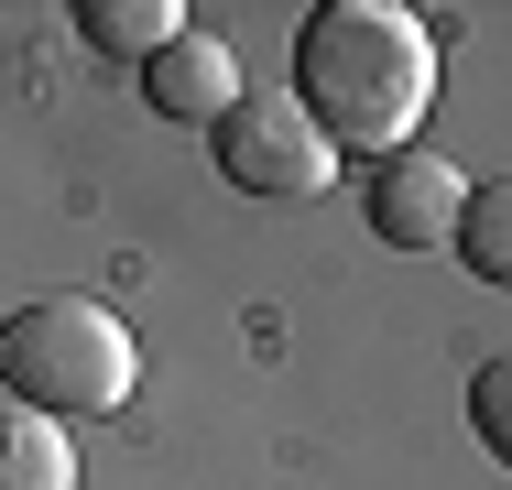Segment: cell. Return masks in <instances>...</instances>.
Segmentation results:
<instances>
[{
  "label": "cell",
  "instance_id": "6da1fadb",
  "mask_svg": "<svg viewBox=\"0 0 512 490\" xmlns=\"http://www.w3.org/2000/svg\"><path fill=\"white\" fill-rule=\"evenodd\" d=\"M436 98V22L404 0H316L295 22V88L284 109L306 120L327 153H404L414 120Z\"/></svg>",
  "mask_w": 512,
  "mask_h": 490
},
{
  "label": "cell",
  "instance_id": "7a4b0ae2",
  "mask_svg": "<svg viewBox=\"0 0 512 490\" xmlns=\"http://www.w3.org/2000/svg\"><path fill=\"white\" fill-rule=\"evenodd\" d=\"M0 382L22 414L44 425H77V414H120L142 382V349L120 327V305L99 294H33L11 327H0Z\"/></svg>",
  "mask_w": 512,
  "mask_h": 490
},
{
  "label": "cell",
  "instance_id": "3957f363",
  "mask_svg": "<svg viewBox=\"0 0 512 490\" xmlns=\"http://www.w3.org/2000/svg\"><path fill=\"white\" fill-rule=\"evenodd\" d=\"M207 164H218L240 196H327V175H338V153L316 142L284 98H240V109H218V120H207Z\"/></svg>",
  "mask_w": 512,
  "mask_h": 490
},
{
  "label": "cell",
  "instance_id": "277c9868",
  "mask_svg": "<svg viewBox=\"0 0 512 490\" xmlns=\"http://www.w3.org/2000/svg\"><path fill=\"white\" fill-rule=\"evenodd\" d=\"M458 196H469V175H458L447 153L404 142V153H382V164L360 175V218H371V240H382V251H447Z\"/></svg>",
  "mask_w": 512,
  "mask_h": 490
},
{
  "label": "cell",
  "instance_id": "5b68a950",
  "mask_svg": "<svg viewBox=\"0 0 512 490\" xmlns=\"http://www.w3.org/2000/svg\"><path fill=\"white\" fill-rule=\"evenodd\" d=\"M142 109H164V120H186V131H207L218 109H240V55L218 44V33H175L164 55H142Z\"/></svg>",
  "mask_w": 512,
  "mask_h": 490
},
{
  "label": "cell",
  "instance_id": "8992f818",
  "mask_svg": "<svg viewBox=\"0 0 512 490\" xmlns=\"http://www.w3.org/2000/svg\"><path fill=\"white\" fill-rule=\"evenodd\" d=\"M77 33L99 44V55H164L175 33H186V0H77Z\"/></svg>",
  "mask_w": 512,
  "mask_h": 490
},
{
  "label": "cell",
  "instance_id": "52a82bcc",
  "mask_svg": "<svg viewBox=\"0 0 512 490\" xmlns=\"http://www.w3.org/2000/svg\"><path fill=\"white\" fill-rule=\"evenodd\" d=\"M0 490H77V447H66V425H44V414H0Z\"/></svg>",
  "mask_w": 512,
  "mask_h": 490
},
{
  "label": "cell",
  "instance_id": "ba28073f",
  "mask_svg": "<svg viewBox=\"0 0 512 490\" xmlns=\"http://www.w3.org/2000/svg\"><path fill=\"white\" fill-rule=\"evenodd\" d=\"M458 262H469V284H512V186H469L458 196Z\"/></svg>",
  "mask_w": 512,
  "mask_h": 490
},
{
  "label": "cell",
  "instance_id": "9c48e42d",
  "mask_svg": "<svg viewBox=\"0 0 512 490\" xmlns=\"http://www.w3.org/2000/svg\"><path fill=\"white\" fill-rule=\"evenodd\" d=\"M469 425H480L491 458H512V360H480V382H469Z\"/></svg>",
  "mask_w": 512,
  "mask_h": 490
}]
</instances>
